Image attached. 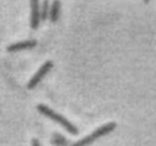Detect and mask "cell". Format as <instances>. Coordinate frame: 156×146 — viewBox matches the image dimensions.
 Listing matches in <instances>:
<instances>
[{
    "mask_svg": "<svg viewBox=\"0 0 156 146\" xmlns=\"http://www.w3.org/2000/svg\"><path fill=\"white\" fill-rule=\"evenodd\" d=\"M30 7H31V16H30V26L32 29H37L41 22V5L40 0H30Z\"/></svg>",
    "mask_w": 156,
    "mask_h": 146,
    "instance_id": "obj_4",
    "label": "cell"
},
{
    "mask_svg": "<svg viewBox=\"0 0 156 146\" xmlns=\"http://www.w3.org/2000/svg\"><path fill=\"white\" fill-rule=\"evenodd\" d=\"M115 127H117L115 123H108V124H106V125H103V126H101L100 128L94 130L91 134L87 135V137H83V139L77 141L72 146H87V145H89V144L93 143L94 141H96V140L100 139V137L110 133L112 130H115Z\"/></svg>",
    "mask_w": 156,
    "mask_h": 146,
    "instance_id": "obj_2",
    "label": "cell"
},
{
    "mask_svg": "<svg viewBox=\"0 0 156 146\" xmlns=\"http://www.w3.org/2000/svg\"><path fill=\"white\" fill-rule=\"evenodd\" d=\"M52 144L58 146H65L66 145V140L60 134H55L54 139H52Z\"/></svg>",
    "mask_w": 156,
    "mask_h": 146,
    "instance_id": "obj_8",
    "label": "cell"
},
{
    "mask_svg": "<svg viewBox=\"0 0 156 146\" xmlns=\"http://www.w3.org/2000/svg\"><path fill=\"white\" fill-rule=\"evenodd\" d=\"M32 146H41V144H40L39 140L33 139V140H32Z\"/></svg>",
    "mask_w": 156,
    "mask_h": 146,
    "instance_id": "obj_9",
    "label": "cell"
},
{
    "mask_svg": "<svg viewBox=\"0 0 156 146\" xmlns=\"http://www.w3.org/2000/svg\"><path fill=\"white\" fill-rule=\"evenodd\" d=\"M52 66H54V64H52L51 61H46V62L44 63L41 67H40L39 71H37V73L33 75V77L31 78L30 81L28 82V85H27V88H28L29 90H32V89H34L35 86H37V84H39L40 82L44 79V77H45V76L49 73L50 69L52 68Z\"/></svg>",
    "mask_w": 156,
    "mask_h": 146,
    "instance_id": "obj_3",
    "label": "cell"
},
{
    "mask_svg": "<svg viewBox=\"0 0 156 146\" xmlns=\"http://www.w3.org/2000/svg\"><path fill=\"white\" fill-rule=\"evenodd\" d=\"M60 10H61V3L59 0H54L50 5L49 8V16L48 18L50 19L51 23L58 22L59 16H60Z\"/></svg>",
    "mask_w": 156,
    "mask_h": 146,
    "instance_id": "obj_6",
    "label": "cell"
},
{
    "mask_svg": "<svg viewBox=\"0 0 156 146\" xmlns=\"http://www.w3.org/2000/svg\"><path fill=\"white\" fill-rule=\"evenodd\" d=\"M49 8L50 5L48 2V0H44L41 5V10H40V14H41V20H46L49 16Z\"/></svg>",
    "mask_w": 156,
    "mask_h": 146,
    "instance_id": "obj_7",
    "label": "cell"
},
{
    "mask_svg": "<svg viewBox=\"0 0 156 146\" xmlns=\"http://www.w3.org/2000/svg\"><path fill=\"white\" fill-rule=\"evenodd\" d=\"M149 1H150V0H144V2H145V3H147Z\"/></svg>",
    "mask_w": 156,
    "mask_h": 146,
    "instance_id": "obj_10",
    "label": "cell"
},
{
    "mask_svg": "<svg viewBox=\"0 0 156 146\" xmlns=\"http://www.w3.org/2000/svg\"><path fill=\"white\" fill-rule=\"evenodd\" d=\"M37 46V41L35 40H28V41H23L18 42V43L12 44L7 48L9 52H16V51H22V50L27 49H32Z\"/></svg>",
    "mask_w": 156,
    "mask_h": 146,
    "instance_id": "obj_5",
    "label": "cell"
},
{
    "mask_svg": "<svg viewBox=\"0 0 156 146\" xmlns=\"http://www.w3.org/2000/svg\"><path fill=\"white\" fill-rule=\"evenodd\" d=\"M37 108V111H39L40 113L43 114V115L46 116V117L50 118V120H54V122H56L57 124H59L60 126H62L67 132L72 133V134H74V135L78 134V129L76 128L69 120H67L63 115L55 112L54 110L50 109L49 107H47V106H45V105H39Z\"/></svg>",
    "mask_w": 156,
    "mask_h": 146,
    "instance_id": "obj_1",
    "label": "cell"
}]
</instances>
